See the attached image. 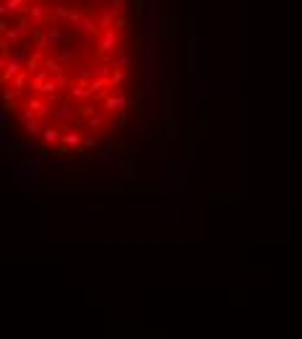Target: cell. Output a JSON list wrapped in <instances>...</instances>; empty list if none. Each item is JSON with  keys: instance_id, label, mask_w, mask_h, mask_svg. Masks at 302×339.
I'll return each mask as SVG.
<instances>
[{"instance_id": "1", "label": "cell", "mask_w": 302, "mask_h": 339, "mask_svg": "<svg viewBox=\"0 0 302 339\" xmlns=\"http://www.w3.org/2000/svg\"><path fill=\"white\" fill-rule=\"evenodd\" d=\"M167 186L172 190H185V180H188V164H182V162H169V167H167Z\"/></svg>"}, {"instance_id": "2", "label": "cell", "mask_w": 302, "mask_h": 339, "mask_svg": "<svg viewBox=\"0 0 302 339\" xmlns=\"http://www.w3.org/2000/svg\"><path fill=\"white\" fill-rule=\"evenodd\" d=\"M94 159L97 162H115L117 159V149H115V146H104V149L94 151Z\"/></svg>"}, {"instance_id": "3", "label": "cell", "mask_w": 302, "mask_h": 339, "mask_svg": "<svg viewBox=\"0 0 302 339\" xmlns=\"http://www.w3.org/2000/svg\"><path fill=\"white\" fill-rule=\"evenodd\" d=\"M78 26V32H86L89 37H91V32H97V18L91 16V13H86L84 18H81V21L76 24Z\"/></svg>"}, {"instance_id": "4", "label": "cell", "mask_w": 302, "mask_h": 339, "mask_svg": "<svg viewBox=\"0 0 302 339\" xmlns=\"http://www.w3.org/2000/svg\"><path fill=\"white\" fill-rule=\"evenodd\" d=\"M24 0H3V8H0V13H3V18H8V13H16L18 8H21Z\"/></svg>"}, {"instance_id": "5", "label": "cell", "mask_w": 302, "mask_h": 339, "mask_svg": "<svg viewBox=\"0 0 302 339\" xmlns=\"http://www.w3.org/2000/svg\"><path fill=\"white\" fill-rule=\"evenodd\" d=\"M26 16H29L32 21H39V18L44 16V5H42V3H34V5H29V8H26Z\"/></svg>"}, {"instance_id": "6", "label": "cell", "mask_w": 302, "mask_h": 339, "mask_svg": "<svg viewBox=\"0 0 302 339\" xmlns=\"http://www.w3.org/2000/svg\"><path fill=\"white\" fill-rule=\"evenodd\" d=\"M84 212L89 217H102L104 214V204H84Z\"/></svg>"}, {"instance_id": "7", "label": "cell", "mask_w": 302, "mask_h": 339, "mask_svg": "<svg viewBox=\"0 0 302 339\" xmlns=\"http://www.w3.org/2000/svg\"><path fill=\"white\" fill-rule=\"evenodd\" d=\"M115 29H107L104 32V39H102V50H112V44H115Z\"/></svg>"}, {"instance_id": "8", "label": "cell", "mask_w": 302, "mask_h": 339, "mask_svg": "<svg viewBox=\"0 0 302 339\" xmlns=\"http://www.w3.org/2000/svg\"><path fill=\"white\" fill-rule=\"evenodd\" d=\"M151 162H167V149H164V146H157V149L151 151Z\"/></svg>"}, {"instance_id": "9", "label": "cell", "mask_w": 302, "mask_h": 339, "mask_svg": "<svg viewBox=\"0 0 302 339\" xmlns=\"http://www.w3.org/2000/svg\"><path fill=\"white\" fill-rule=\"evenodd\" d=\"M42 139L47 141V144H55V141L60 139V133H58V131H52V128H50V131H44V136H42Z\"/></svg>"}, {"instance_id": "10", "label": "cell", "mask_w": 302, "mask_h": 339, "mask_svg": "<svg viewBox=\"0 0 302 339\" xmlns=\"http://www.w3.org/2000/svg\"><path fill=\"white\" fill-rule=\"evenodd\" d=\"M172 222H182V206L180 204H175V206H172Z\"/></svg>"}, {"instance_id": "11", "label": "cell", "mask_w": 302, "mask_h": 339, "mask_svg": "<svg viewBox=\"0 0 302 339\" xmlns=\"http://www.w3.org/2000/svg\"><path fill=\"white\" fill-rule=\"evenodd\" d=\"M177 133H180V131H177V123L172 120V123H169V131H167V139H169V141H175V139H177Z\"/></svg>"}, {"instance_id": "12", "label": "cell", "mask_w": 302, "mask_h": 339, "mask_svg": "<svg viewBox=\"0 0 302 339\" xmlns=\"http://www.w3.org/2000/svg\"><path fill=\"white\" fill-rule=\"evenodd\" d=\"M68 117H70V110L68 107H60L58 110V120H68Z\"/></svg>"}, {"instance_id": "13", "label": "cell", "mask_w": 302, "mask_h": 339, "mask_svg": "<svg viewBox=\"0 0 302 339\" xmlns=\"http://www.w3.org/2000/svg\"><path fill=\"white\" fill-rule=\"evenodd\" d=\"M125 180H128V183H133V180H135V170H133V164H128V172H125Z\"/></svg>"}, {"instance_id": "14", "label": "cell", "mask_w": 302, "mask_h": 339, "mask_svg": "<svg viewBox=\"0 0 302 339\" xmlns=\"http://www.w3.org/2000/svg\"><path fill=\"white\" fill-rule=\"evenodd\" d=\"M91 44H94V37H86V39H84V50H91Z\"/></svg>"}, {"instance_id": "15", "label": "cell", "mask_w": 302, "mask_h": 339, "mask_svg": "<svg viewBox=\"0 0 302 339\" xmlns=\"http://www.w3.org/2000/svg\"><path fill=\"white\" fill-rule=\"evenodd\" d=\"M66 144H78V136H76V133H70V136H66Z\"/></svg>"}]
</instances>
